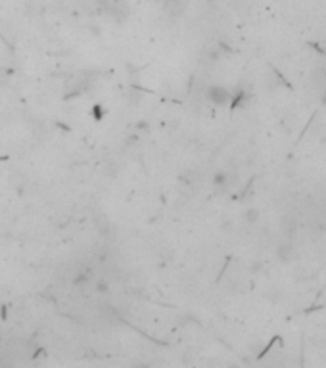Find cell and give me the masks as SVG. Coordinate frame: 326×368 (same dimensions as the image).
Masks as SVG:
<instances>
[{
  "label": "cell",
  "mask_w": 326,
  "mask_h": 368,
  "mask_svg": "<svg viewBox=\"0 0 326 368\" xmlns=\"http://www.w3.org/2000/svg\"><path fill=\"white\" fill-rule=\"evenodd\" d=\"M163 6L171 15H181L182 10H184V0H163Z\"/></svg>",
  "instance_id": "7a4b0ae2"
},
{
  "label": "cell",
  "mask_w": 326,
  "mask_h": 368,
  "mask_svg": "<svg viewBox=\"0 0 326 368\" xmlns=\"http://www.w3.org/2000/svg\"><path fill=\"white\" fill-rule=\"evenodd\" d=\"M246 219H250V221H255V219H257V211L255 209H250L246 213Z\"/></svg>",
  "instance_id": "277c9868"
},
{
  "label": "cell",
  "mask_w": 326,
  "mask_h": 368,
  "mask_svg": "<svg viewBox=\"0 0 326 368\" xmlns=\"http://www.w3.org/2000/svg\"><path fill=\"white\" fill-rule=\"evenodd\" d=\"M207 98L215 106H225V104L231 102V92L221 85H213V87L207 88Z\"/></svg>",
  "instance_id": "6da1fadb"
},
{
  "label": "cell",
  "mask_w": 326,
  "mask_h": 368,
  "mask_svg": "<svg viewBox=\"0 0 326 368\" xmlns=\"http://www.w3.org/2000/svg\"><path fill=\"white\" fill-rule=\"evenodd\" d=\"M96 289H98V292H100V294H106V292H108V284H106V282H96Z\"/></svg>",
  "instance_id": "3957f363"
}]
</instances>
